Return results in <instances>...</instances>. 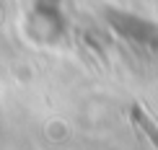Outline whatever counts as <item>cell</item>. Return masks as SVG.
Wrapping results in <instances>:
<instances>
[{
	"label": "cell",
	"instance_id": "cell-1",
	"mask_svg": "<svg viewBox=\"0 0 158 150\" xmlns=\"http://www.w3.org/2000/svg\"><path fill=\"white\" fill-rule=\"evenodd\" d=\"M132 119H135L137 124H140V127L148 132V137L153 140V145H158V127H156L153 122H150L148 116H145V111H143L140 106H132Z\"/></svg>",
	"mask_w": 158,
	"mask_h": 150
}]
</instances>
